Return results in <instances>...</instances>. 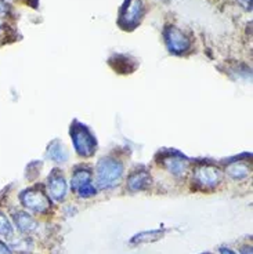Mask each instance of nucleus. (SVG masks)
<instances>
[{
  "instance_id": "4",
  "label": "nucleus",
  "mask_w": 253,
  "mask_h": 254,
  "mask_svg": "<svg viewBox=\"0 0 253 254\" xmlns=\"http://www.w3.org/2000/svg\"><path fill=\"white\" fill-rule=\"evenodd\" d=\"M144 14V3L143 0H127L126 4L122 10L120 15V25L125 29H133L140 22V19Z\"/></svg>"
},
{
  "instance_id": "17",
  "label": "nucleus",
  "mask_w": 253,
  "mask_h": 254,
  "mask_svg": "<svg viewBox=\"0 0 253 254\" xmlns=\"http://www.w3.org/2000/svg\"><path fill=\"white\" fill-rule=\"evenodd\" d=\"M28 246H29V248L32 246V242H28V239H19V241L14 242L13 243V248L15 249H24V250H26Z\"/></svg>"
},
{
  "instance_id": "1",
  "label": "nucleus",
  "mask_w": 253,
  "mask_h": 254,
  "mask_svg": "<svg viewBox=\"0 0 253 254\" xmlns=\"http://www.w3.org/2000/svg\"><path fill=\"white\" fill-rule=\"evenodd\" d=\"M123 176V165L118 159L104 158L98 162L95 177L97 184L101 190H109L120 181Z\"/></svg>"
},
{
  "instance_id": "16",
  "label": "nucleus",
  "mask_w": 253,
  "mask_h": 254,
  "mask_svg": "<svg viewBox=\"0 0 253 254\" xmlns=\"http://www.w3.org/2000/svg\"><path fill=\"white\" fill-rule=\"evenodd\" d=\"M11 234H13V227H11L10 221H8V218L4 214L0 213V235L10 236Z\"/></svg>"
},
{
  "instance_id": "2",
  "label": "nucleus",
  "mask_w": 253,
  "mask_h": 254,
  "mask_svg": "<svg viewBox=\"0 0 253 254\" xmlns=\"http://www.w3.org/2000/svg\"><path fill=\"white\" fill-rule=\"evenodd\" d=\"M71 135H72L74 146L78 155H81L83 158H89L91 155H94L95 140L93 134L87 130V127L81 123H75L71 128Z\"/></svg>"
},
{
  "instance_id": "5",
  "label": "nucleus",
  "mask_w": 253,
  "mask_h": 254,
  "mask_svg": "<svg viewBox=\"0 0 253 254\" xmlns=\"http://www.w3.org/2000/svg\"><path fill=\"white\" fill-rule=\"evenodd\" d=\"M21 202L33 213H45L50 207V199L42 190H28L21 195Z\"/></svg>"
},
{
  "instance_id": "14",
  "label": "nucleus",
  "mask_w": 253,
  "mask_h": 254,
  "mask_svg": "<svg viewBox=\"0 0 253 254\" xmlns=\"http://www.w3.org/2000/svg\"><path fill=\"white\" fill-rule=\"evenodd\" d=\"M75 192L81 197H84V199H86V197L94 196L97 190H95L94 185L91 184V181H90V183H86V184H83L82 187H79V188H78Z\"/></svg>"
},
{
  "instance_id": "11",
  "label": "nucleus",
  "mask_w": 253,
  "mask_h": 254,
  "mask_svg": "<svg viewBox=\"0 0 253 254\" xmlns=\"http://www.w3.org/2000/svg\"><path fill=\"white\" fill-rule=\"evenodd\" d=\"M47 155L50 156L54 162H65L68 159V152L65 149V146L60 142V141H53L49 146V151H47Z\"/></svg>"
},
{
  "instance_id": "22",
  "label": "nucleus",
  "mask_w": 253,
  "mask_h": 254,
  "mask_svg": "<svg viewBox=\"0 0 253 254\" xmlns=\"http://www.w3.org/2000/svg\"><path fill=\"white\" fill-rule=\"evenodd\" d=\"M0 31H1V25H0Z\"/></svg>"
},
{
  "instance_id": "8",
  "label": "nucleus",
  "mask_w": 253,
  "mask_h": 254,
  "mask_svg": "<svg viewBox=\"0 0 253 254\" xmlns=\"http://www.w3.org/2000/svg\"><path fill=\"white\" fill-rule=\"evenodd\" d=\"M164 165L168 172H170L176 177H181L188 170V160L178 155H171L164 159Z\"/></svg>"
},
{
  "instance_id": "15",
  "label": "nucleus",
  "mask_w": 253,
  "mask_h": 254,
  "mask_svg": "<svg viewBox=\"0 0 253 254\" xmlns=\"http://www.w3.org/2000/svg\"><path fill=\"white\" fill-rule=\"evenodd\" d=\"M162 236L161 231H152V232H146V234H140V235L134 236L133 242L134 243H141V242H148V241H157Z\"/></svg>"
},
{
  "instance_id": "20",
  "label": "nucleus",
  "mask_w": 253,
  "mask_h": 254,
  "mask_svg": "<svg viewBox=\"0 0 253 254\" xmlns=\"http://www.w3.org/2000/svg\"><path fill=\"white\" fill-rule=\"evenodd\" d=\"M241 253H242V254H252V248H248V246H245V248L241 249Z\"/></svg>"
},
{
  "instance_id": "3",
  "label": "nucleus",
  "mask_w": 253,
  "mask_h": 254,
  "mask_svg": "<svg viewBox=\"0 0 253 254\" xmlns=\"http://www.w3.org/2000/svg\"><path fill=\"white\" fill-rule=\"evenodd\" d=\"M165 42L168 49L174 53V54H183L185 51L190 50L191 42L190 39L184 35L183 32L180 31L176 26H168L165 29Z\"/></svg>"
},
{
  "instance_id": "19",
  "label": "nucleus",
  "mask_w": 253,
  "mask_h": 254,
  "mask_svg": "<svg viewBox=\"0 0 253 254\" xmlns=\"http://www.w3.org/2000/svg\"><path fill=\"white\" fill-rule=\"evenodd\" d=\"M7 11V4L3 1V0H0V14H4Z\"/></svg>"
},
{
  "instance_id": "9",
  "label": "nucleus",
  "mask_w": 253,
  "mask_h": 254,
  "mask_svg": "<svg viewBox=\"0 0 253 254\" xmlns=\"http://www.w3.org/2000/svg\"><path fill=\"white\" fill-rule=\"evenodd\" d=\"M151 184V177L147 172H136L133 173L129 180H127V185H129V190L137 192V190H143L148 188Z\"/></svg>"
},
{
  "instance_id": "12",
  "label": "nucleus",
  "mask_w": 253,
  "mask_h": 254,
  "mask_svg": "<svg viewBox=\"0 0 253 254\" xmlns=\"http://www.w3.org/2000/svg\"><path fill=\"white\" fill-rule=\"evenodd\" d=\"M91 181V173L89 170H83V169H79L74 173L72 176V181H71V185H72V190H76L79 187H82L83 184L86 183H90Z\"/></svg>"
},
{
  "instance_id": "10",
  "label": "nucleus",
  "mask_w": 253,
  "mask_h": 254,
  "mask_svg": "<svg viewBox=\"0 0 253 254\" xmlns=\"http://www.w3.org/2000/svg\"><path fill=\"white\" fill-rule=\"evenodd\" d=\"M14 221H15V225L18 227L19 231L24 232V234H31L38 227L36 221L28 213H24V211L15 213L14 214Z\"/></svg>"
},
{
  "instance_id": "18",
  "label": "nucleus",
  "mask_w": 253,
  "mask_h": 254,
  "mask_svg": "<svg viewBox=\"0 0 253 254\" xmlns=\"http://www.w3.org/2000/svg\"><path fill=\"white\" fill-rule=\"evenodd\" d=\"M0 254H11V249L3 242H0Z\"/></svg>"
},
{
  "instance_id": "21",
  "label": "nucleus",
  "mask_w": 253,
  "mask_h": 254,
  "mask_svg": "<svg viewBox=\"0 0 253 254\" xmlns=\"http://www.w3.org/2000/svg\"><path fill=\"white\" fill-rule=\"evenodd\" d=\"M220 253L222 254H237V253H234L233 250H230V249H226V248L220 249Z\"/></svg>"
},
{
  "instance_id": "6",
  "label": "nucleus",
  "mask_w": 253,
  "mask_h": 254,
  "mask_svg": "<svg viewBox=\"0 0 253 254\" xmlns=\"http://www.w3.org/2000/svg\"><path fill=\"white\" fill-rule=\"evenodd\" d=\"M220 178H222L220 170L210 165L199 166L194 173V181L202 188H213L220 183Z\"/></svg>"
},
{
  "instance_id": "7",
  "label": "nucleus",
  "mask_w": 253,
  "mask_h": 254,
  "mask_svg": "<svg viewBox=\"0 0 253 254\" xmlns=\"http://www.w3.org/2000/svg\"><path fill=\"white\" fill-rule=\"evenodd\" d=\"M49 193L53 199L56 200H63L65 195H67V190H68V185L65 183V178L60 174V173H53L50 177H49Z\"/></svg>"
},
{
  "instance_id": "13",
  "label": "nucleus",
  "mask_w": 253,
  "mask_h": 254,
  "mask_svg": "<svg viewBox=\"0 0 253 254\" xmlns=\"http://www.w3.org/2000/svg\"><path fill=\"white\" fill-rule=\"evenodd\" d=\"M227 173L235 180H241V178H245L249 174V167L245 163H233L227 167Z\"/></svg>"
}]
</instances>
